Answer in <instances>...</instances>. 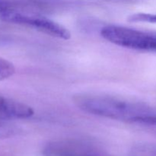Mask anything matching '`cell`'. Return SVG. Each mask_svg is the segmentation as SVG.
<instances>
[{
  "label": "cell",
  "mask_w": 156,
  "mask_h": 156,
  "mask_svg": "<svg viewBox=\"0 0 156 156\" xmlns=\"http://www.w3.org/2000/svg\"><path fill=\"white\" fill-rule=\"evenodd\" d=\"M72 156H95V155H91V154L87 153L86 152H83V151L79 149V150L76 151V152H75V153Z\"/></svg>",
  "instance_id": "30bf717a"
},
{
  "label": "cell",
  "mask_w": 156,
  "mask_h": 156,
  "mask_svg": "<svg viewBox=\"0 0 156 156\" xmlns=\"http://www.w3.org/2000/svg\"><path fill=\"white\" fill-rule=\"evenodd\" d=\"M100 34L104 39L115 45L156 53V32L111 24L102 27Z\"/></svg>",
  "instance_id": "7a4b0ae2"
},
{
  "label": "cell",
  "mask_w": 156,
  "mask_h": 156,
  "mask_svg": "<svg viewBox=\"0 0 156 156\" xmlns=\"http://www.w3.org/2000/svg\"><path fill=\"white\" fill-rule=\"evenodd\" d=\"M15 133V129L6 120H0V138H5L11 136Z\"/></svg>",
  "instance_id": "ba28073f"
},
{
  "label": "cell",
  "mask_w": 156,
  "mask_h": 156,
  "mask_svg": "<svg viewBox=\"0 0 156 156\" xmlns=\"http://www.w3.org/2000/svg\"><path fill=\"white\" fill-rule=\"evenodd\" d=\"M74 104L85 113L114 120L146 126L156 109L143 102L97 93H78Z\"/></svg>",
  "instance_id": "6da1fadb"
},
{
  "label": "cell",
  "mask_w": 156,
  "mask_h": 156,
  "mask_svg": "<svg viewBox=\"0 0 156 156\" xmlns=\"http://www.w3.org/2000/svg\"><path fill=\"white\" fill-rule=\"evenodd\" d=\"M128 156H156V144L140 143L133 146Z\"/></svg>",
  "instance_id": "5b68a950"
},
{
  "label": "cell",
  "mask_w": 156,
  "mask_h": 156,
  "mask_svg": "<svg viewBox=\"0 0 156 156\" xmlns=\"http://www.w3.org/2000/svg\"><path fill=\"white\" fill-rule=\"evenodd\" d=\"M129 22H148L156 24V14L136 13L128 18Z\"/></svg>",
  "instance_id": "52a82bcc"
},
{
  "label": "cell",
  "mask_w": 156,
  "mask_h": 156,
  "mask_svg": "<svg viewBox=\"0 0 156 156\" xmlns=\"http://www.w3.org/2000/svg\"><path fill=\"white\" fill-rule=\"evenodd\" d=\"M15 73V66L7 59L0 57V82L9 79Z\"/></svg>",
  "instance_id": "8992f818"
},
{
  "label": "cell",
  "mask_w": 156,
  "mask_h": 156,
  "mask_svg": "<svg viewBox=\"0 0 156 156\" xmlns=\"http://www.w3.org/2000/svg\"><path fill=\"white\" fill-rule=\"evenodd\" d=\"M2 21L31 27L47 35L62 40L71 37L69 30L62 24L44 17L29 15L15 10L13 7L0 15Z\"/></svg>",
  "instance_id": "3957f363"
},
{
  "label": "cell",
  "mask_w": 156,
  "mask_h": 156,
  "mask_svg": "<svg viewBox=\"0 0 156 156\" xmlns=\"http://www.w3.org/2000/svg\"><path fill=\"white\" fill-rule=\"evenodd\" d=\"M34 114L33 108L18 101L0 95V120L27 119Z\"/></svg>",
  "instance_id": "277c9868"
},
{
  "label": "cell",
  "mask_w": 156,
  "mask_h": 156,
  "mask_svg": "<svg viewBox=\"0 0 156 156\" xmlns=\"http://www.w3.org/2000/svg\"><path fill=\"white\" fill-rule=\"evenodd\" d=\"M12 8V5L9 2L5 1V0H0V15Z\"/></svg>",
  "instance_id": "9c48e42d"
}]
</instances>
